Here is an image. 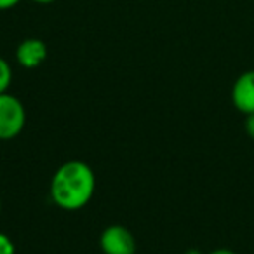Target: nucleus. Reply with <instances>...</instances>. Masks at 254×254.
I'll return each mask as SVG.
<instances>
[{
    "label": "nucleus",
    "instance_id": "f257e3e1",
    "mask_svg": "<svg viewBox=\"0 0 254 254\" xmlns=\"http://www.w3.org/2000/svg\"><path fill=\"white\" fill-rule=\"evenodd\" d=\"M96 174L82 160H68L51 180V198L64 211H78L94 197Z\"/></svg>",
    "mask_w": 254,
    "mask_h": 254
},
{
    "label": "nucleus",
    "instance_id": "f03ea898",
    "mask_svg": "<svg viewBox=\"0 0 254 254\" xmlns=\"http://www.w3.org/2000/svg\"><path fill=\"white\" fill-rule=\"evenodd\" d=\"M26 126L25 105L16 96L4 92L0 94V139H14Z\"/></svg>",
    "mask_w": 254,
    "mask_h": 254
},
{
    "label": "nucleus",
    "instance_id": "7ed1b4c3",
    "mask_svg": "<svg viewBox=\"0 0 254 254\" xmlns=\"http://www.w3.org/2000/svg\"><path fill=\"white\" fill-rule=\"evenodd\" d=\"M99 246L105 254H136L138 244L131 230L122 225H110L103 230Z\"/></svg>",
    "mask_w": 254,
    "mask_h": 254
},
{
    "label": "nucleus",
    "instance_id": "20e7f679",
    "mask_svg": "<svg viewBox=\"0 0 254 254\" xmlns=\"http://www.w3.org/2000/svg\"><path fill=\"white\" fill-rule=\"evenodd\" d=\"M232 103L244 115L254 113V70L244 71L233 82Z\"/></svg>",
    "mask_w": 254,
    "mask_h": 254
},
{
    "label": "nucleus",
    "instance_id": "39448f33",
    "mask_svg": "<svg viewBox=\"0 0 254 254\" xmlns=\"http://www.w3.org/2000/svg\"><path fill=\"white\" fill-rule=\"evenodd\" d=\"M47 58V46L40 39H25L16 49V61L23 68H33L40 66Z\"/></svg>",
    "mask_w": 254,
    "mask_h": 254
},
{
    "label": "nucleus",
    "instance_id": "423d86ee",
    "mask_svg": "<svg viewBox=\"0 0 254 254\" xmlns=\"http://www.w3.org/2000/svg\"><path fill=\"white\" fill-rule=\"evenodd\" d=\"M12 84V68L7 60L0 58V94L9 91Z\"/></svg>",
    "mask_w": 254,
    "mask_h": 254
},
{
    "label": "nucleus",
    "instance_id": "0eeeda50",
    "mask_svg": "<svg viewBox=\"0 0 254 254\" xmlns=\"http://www.w3.org/2000/svg\"><path fill=\"white\" fill-rule=\"evenodd\" d=\"M0 254H16V246L11 237L0 232Z\"/></svg>",
    "mask_w": 254,
    "mask_h": 254
},
{
    "label": "nucleus",
    "instance_id": "6e6552de",
    "mask_svg": "<svg viewBox=\"0 0 254 254\" xmlns=\"http://www.w3.org/2000/svg\"><path fill=\"white\" fill-rule=\"evenodd\" d=\"M244 129H246V134L249 136L251 139H254V113L246 115V120H244Z\"/></svg>",
    "mask_w": 254,
    "mask_h": 254
},
{
    "label": "nucleus",
    "instance_id": "1a4fd4ad",
    "mask_svg": "<svg viewBox=\"0 0 254 254\" xmlns=\"http://www.w3.org/2000/svg\"><path fill=\"white\" fill-rule=\"evenodd\" d=\"M21 0H0V11H9V9L16 7Z\"/></svg>",
    "mask_w": 254,
    "mask_h": 254
},
{
    "label": "nucleus",
    "instance_id": "9d476101",
    "mask_svg": "<svg viewBox=\"0 0 254 254\" xmlns=\"http://www.w3.org/2000/svg\"><path fill=\"white\" fill-rule=\"evenodd\" d=\"M207 254H237V253H233L232 249H225V247H221V249H214Z\"/></svg>",
    "mask_w": 254,
    "mask_h": 254
},
{
    "label": "nucleus",
    "instance_id": "9b49d317",
    "mask_svg": "<svg viewBox=\"0 0 254 254\" xmlns=\"http://www.w3.org/2000/svg\"><path fill=\"white\" fill-rule=\"evenodd\" d=\"M32 2H35V4L47 5V4H53V2H56V0H32Z\"/></svg>",
    "mask_w": 254,
    "mask_h": 254
},
{
    "label": "nucleus",
    "instance_id": "f8f14e48",
    "mask_svg": "<svg viewBox=\"0 0 254 254\" xmlns=\"http://www.w3.org/2000/svg\"><path fill=\"white\" fill-rule=\"evenodd\" d=\"M185 254H204V253H202V251H198V249H188Z\"/></svg>",
    "mask_w": 254,
    "mask_h": 254
},
{
    "label": "nucleus",
    "instance_id": "ddd939ff",
    "mask_svg": "<svg viewBox=\"0 0 254 254\" xmlns=\"http://www.w3.org/2000/svg\"><path fill=\"white\" fill-rule=\"evenodd\" d=\"M0 212H2V198H0Z\"/></svg>",
    "mask_w": 254,
    "mask_h": 254
}]
</instances>
